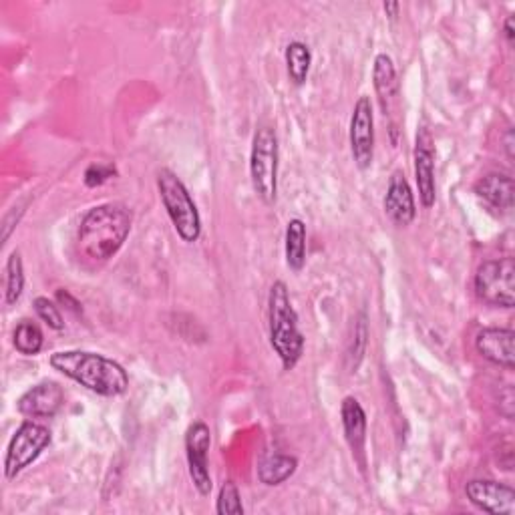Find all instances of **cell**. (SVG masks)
<instances>
[{"label":"cell","instance_id":"cell-16","mask_svg":"<svg viewBox=\"0 0 515 515\" xmlns=\"http://www.w3.org/2000/svg\"><path fill=\"white\" fill-rule=\"evenodd\" d=\"M373 87L385 115H391L401 97V81L397 67L387 53H379L373 61Z\"/></svg>","mask_w":515,"mask_h":515},{"label":"cell","instance_id":"cell-29","mask_svg":"<svg viewBox=\"0 0 515 515\" xmlns=\"http://www.w3.org/2000/svg\"><path fill=\"white\" fill-rule=\"evenodd\" d=\"M503 33H505L507 43H509V45H513V41H515V17H513V15H509V17L505 19Z\"/></svg>","mask_w":515,"mask_h":515},{"label":"cell","instance_id":"cell-22","mask_svg":"<svg viewBox=\"0 0 515 515\" xmlns=\"http://www.w3.org/2000/svg\"><path fill=\"white\" fill-rule=\"evenodd\" d=\"M25 262L21 250H13L5 266V304L13 306L25 292Z\"/></svg>","mask_w":515,"mask_h":515},{"label":"cell","instance_id":"cell-13","mask_svg":"<svg viewBox=\"0 0 515 515\" xmlns=\"http://www.w3.org/2000/svg\"><path fill=\"white\" fill-rule=\"evenodd\" d=\"M477 353L495 367L511 371L515 367V332L511 328L487 326L477 332Z\"/></svg>","mask_w":515,"mask_h":515},{"label":"cell","instance_id":"cell-23","mask_svg":"<svg viewBox=\"0 0 515 515\" xmlns=\"http://www.w3.org/2000/svg\"><path fill=\"white\" fill-rule=\"evenodd\" d=\"M367 345H369V324H367V314L361 312L359 318H357V324H355V334H353V340L349 345V351H347V369L349 373H357L363 359H365V353H367Z\"/></svg>","mask_w":515,"mask_h":515},{"label":"cell","instance_id":"cell-30","mask_svg":"<svg viewBox=\"0 0 515 515\" xmlns=\"http://www.w3.org/2000/svg\"><path fill=\"white\" fill-rule=\"evenodd\" d=\"M383 9H385V13H387L391 19H397V17H399V11H401V5H399V3H385Z\"/></svg>","mask_w":515,"mask_h":515},{"label":"cell","instance_id":"cell-19","mask_svg":"<svg viewBox=\"0 0 515 515\" xmlns=\"http://www.w3.org/2000/svg\"><path fill=\"white\" fill-rule=\"evenodd\" d=\"M298 469V459L286 453H268L258 463V479L268 487L282 485Z\"/></svg>","mask_w":515,"mask_h":515},{"label":"cell","instance_id":"cell-28","mask_svg":"<svg viewBox=\"0 0 515 515\" xmlns=\"http://www.w3.org/2000/svg\"><path fill=\"white\" fill-rule=\"evenodd\" d=\"M57 300L63 302V304H67V308H71V310H75V312H81V304H79L67 290H59V292H57Z\"/></svg>","mask_w":515,"mask_h":515},{"label":"cell","instance_id":"cell-27","mask_svg":"<svg viewBox=\"0 0 515 515\" xmlns=\"http://www.w3.org/2000/svg\"><path fill=\"white\" fill-rule=\"evenodd\" d=\"M23 214H25V206H15V208H11L9 210V214L5 216V220H3V244H7L9 242V238H11V234H13V230L17 228V224H19V220L23 218Z\"/></svg>","mask_w":515,"mask_h":515},{"label":"cell","instance_id":"cell-18","mask_svg":"<svg viewBox=\"0 0 515 515\" xmlns=\"http://www.w3.org/2000/svg\"><path fill=\"white\" fill-rule=\"evenodd\" d=\"M306 238V224L300 218H292L284 232V258L294 274H300L306 266Z\"/></svg>","mask_w":515,"mask_h":515},{"label":"cell","instance_id":"cell-9","mask_svg":"<svg viewBox=\"0 0 515 515\" xmlns=\"http://www.w3.org/2000/svg\"><path fill=\"white\" fill-rule=\"evenodd\" d=\"M349 143L355 165L361 171L371 169L375 161V109L369 95H361L353 107Z\"/></svg>","mask_w":515,"mask_h":515},{"label":"cell","instance_id":"cell-6","mask_svg":"<svg viewBox=\"0 0 515 515\" xmlns=\"http://www.w3.org/2000/svg\"><path fill=\"white\" fill-rule=\"evenodd\" d=\"M53 433L43 423H37L35 419L23 421L15 435L9 441L7 453H5V479L13 481L17 479L25 469H29L51 445Z\"/></svg>","mask_w":515,"mask_h":515},{"label":"cell","instance_id":"cell-3","mask_svg":"<svg viewBox=\"0 0 515 515\" xmlns=\"http://www.w3.org/2000/svg\"><path fill=\"white\" fill-rule=\"evenodd\" d=\"M268 338L284 371H292L304 355V334L286 282L276 280L268 292Z\"/></svg>","mask_w":515,"mask_h":515},{"label":"cell","instance_id":"cell-21","mask_svg":"<svg viewBox=\"0 0 515 515\" xmlns=\"http://www.w3.org/2000/svg\"><path fill=\"white\" fill-rule=\"evenodd\" d=\"M284 61H286V73L292 85L302 87L308 81L310 67H312L310 47L306 43L292 41L284 51Z\"/></svg>","mask_w":515,"mask_h":515},{"label":"cell","instance_id":"cell-14","mask_svg":"<svg viewBox=\"0 0 515 515\" xmlns=\"http://www.w3.org/2000/svg\"><path fill=\"white\" fill-rule=\"evenodd\" d=\"M383 208L387 218L397 226V228H407L415 222L417 218V202L413 188L409 180L405 178L403 171H395L389 180Z\"/></svg>","mask_w":515,"mask_h":515},{"label":"cell","instance_id":"cell-11","mask_svg":"<svg viewBox=\"0 0 515 515\" xmlns=\"http://www.w3.org/2000/svg\"><path fill=\"white\" fill-rule=\"evenodd\" d=\"M465 495L471 505L491 515H513L515 513V491L513 487L493 479H471L465 483Z\"/></svg>","mask_w":515,"mask_h":515},{"label":"cell","instance_id":"cell-17","mask_svg":"<svg viewBox=\"0 0 515 515\" xmlns=\"http://www.w3.org/2000/svg\"><path fill=\"white\" fill-rule=\"evenodd\" d=\"M473 194L493 210L511 212L515 200V184L507 174H487L475 182Z\"/></svg>","mask_w":515,"mask_h":515},{"label":"cell","instance_id":"cell-31","mask_svg":"<svg viewBox=\"0 0 515 515\" xmlns=\"http://www.w3.org/2000/svg\"><path fill=\"white\" fill-rule=\"evenodd\" d=\"M505 149H507V157L513 159V133L511 131H507V135H505Z\"/></svg>","mask_w":515,"mask_h":515},{"label":"cell","instance_id":"cell-5","mask_svg":"<svg viewBox=\"0 0 515 515\" xmlns=\"http://www.w3.org/2000/svg\"><path fill=\"white\" fill-rule=\"evenodd\" d=\"M278 169L280 145L274 127L260 125L254 131L250 147V182L252 190L264 206H274L278 200Z\"/></svg>","mask_w":515,"mask_h":515},{"label":"cell","instance_id":"cell-2","mask_svg":"<svg viewBox=\"0 0 515 515\" xmlns=\"http://www.w3.org/2000/svg\"><path fill=\"white\" fill-rule=\"evenodd\" d=\"M133 228V216L125 204L107 202L91 208L79 226L77 244L91 262H107L119 254Z\"/></svg>","mask_w":515,"mask_h":515},{"label":"cell","instance_id":"cell-12","mask_svg":"<svg viewBox=\"0 0 515 515\" xmlns=\"http://www.w3.org/2000/svg\"><path fill=\"white\" fill-rule=\"evenodd\" d=\"M65 405V391L55 381H41L21 395L17 411L27 419H53Z\"/></svg>","mask_w":515,"mask_h":515},{"label":"cell","instance_id":"cell-1","mask_svg":"<svg viewBox=\"0 0 515 515\" xmlns=\"http://www.w3.org/2000/svg\"><path fill=\"white\" fill-rule=\"evenodd\" d=\"M49 365L53 371L99 397L113 399L129 391V373L125 367L101 353L57 351L49 357Z\"/></svg>","mask_w":515,"mask_h":515},{"label":"cell","instance_id":"cell-25","mask_svg":"<svg viewBox=\"0 0 515 515\" xmlns=\"http://www.w3.org/2000/svg\"><path fill=\"white\" fill-rule=\"evenodd\" d=\"M33 308L39 316L41 322H45L51 330H63L65 328V318H63V312L59 308L57 302L49 300L47 296H37L35 302H33Z\"/></svg>","mask_w":515,"mask_h":515},{"label":"cell","instance_id":"cell-24","mask_svg":"<svg viewBox=\"0 0 515 515\" xmlns=\"http://www.w3.org/2000/svg\"><path fill=\"white\" fill-rule=\"evenodd\" d=\"M216 513L218 515H244V503L240 489L234 481H224L216 499Z\"/></svg>","mask_w":515,"mask_h":515},{"label":"cell","instance_id":"cell-26","mask_svg":"<svg viewBox=\"0 0 515 515\" xmlns=\"http://www.w3.org/2000/svg\"><path fill=\"white\" fill-rule=\"evenodd\" d=\"M117 176V167L113 163H103V161H93L87 169L83 182L87 188H99L103 184H107L111 178Z\"/></svg>","mask_w":515,"mask_h":515},{"label":"cell","instance_id":"cell-20","mask_svg":"<svg viewBox=\"0 0 515 515\" xmlns=\"http://www.w3.org/2000/svg\"><path fill=\"white\" fill-rule=\"evenodd\" d=\"M13 347L23 357H37L45 347V334L35 320H21L13 330Z\"/></svg>","mask_w":515,"mask_h":515},{"label":"cell","instance_id":"cell-10","mask_svg":"<svg viewBox=\"0 0 515 515\" xmlns=\"http://www.w3.org/2000/svg\"><path fill=\"white\" fill-rule=\"evenodd\" d=\"M415 182L419 190V202L425 210H431L437 202V180H435V141L427 127H419L413 149Z\"/></svg>","mask_w":515,"mask_h":515},{"label":"cell","instance_id":"cell-7","mask_svg":"<svg viewBox=\"0 0 515 515\" xmlns=\"http://www.w3.org/2000/svg\"><path fill=\"white\" fill-rule=\"evenodd\" d=\"M475 296L493 308L511 310L515 306V262L513 258H497L483 262L473 280Z\"/></svg>","mask_w":515,"mask_h":515},{"label":"cell","instance_id":"cell-8","mask_svg":"<svg viewBox=\"0 0 515 515\" xmlns=\"http://www.w3.org/2000/svg\"><path fill=\"white\" fill-rule=\"evenodd\" d=\"M186 459H188V471L190 479L196 487V491L202 497H208L214 489L212 473H210V449H212V431L208 423L194 421L186 431Z\"/></svg>","mask_w":515,"mask_h":515},{"label":"cell","instance_id":"cell-4","mask_svg":"<svg viewBox=\"0 0 515 515\" xmlns=\"http://www.w3.org/2000/svg\"><path fill=\"white\" fill-rule=\"evenodd\" d=\"M157 192L165 214L174 226L178 238L186 244H196L202 238V216L188 186L178 178L176 171L167 167L157 171Z\"/></svg>","mask_w":515,"mask_h":515},{"label":"cell","instance_id":"cell-15","mask_svg":"<svg viewBox=\"0 0 515 515\" xmlns=\"http://www.w3.org/2000/svg\"><path fill=\"white\" fill-rule=\"evenodd\" d=\"M340 421L342 431H345V439L353 451V455L359 457L363 465L365 457V445H367V413L357 397H345L340 403Z\"/></svg>","mask_w":515,"mask_h":515}]
</instances>
